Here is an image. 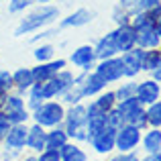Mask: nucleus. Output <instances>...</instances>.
<instances>
[{"label": "nucleus", "instance_id": "f257e3e1", "mask_svg": "<svg viewBox=\"0 0 161 161\" xmlns=\"http://www.w3.org/2000/svg\"><path fill=\"white\" fill-rule=\"evenodd\" d=\"M61 19V6L57 4H35L29 10L23 12V19H19L12 37H25L41 31L45 27H51Z\"/></svg>", "mask_w": 161, "mask_h": 161}, {"label": "nucleus", "instance_id": "f03ea898", "mask_svg": "<svg viewBox=\"0 0 161 161\" xmlns=\"http://www.w3.org/2000/svg\"><path fill=\"white\" fill-rule=\"evenodd\" d=\"M61 126L65 129L69 141L75 143H88V112L86 102H78L65 106V116H63Z\"/></svg>", "mask_w": 161, "mask_h": 161}, {"label": "nucleus", "instance_id": "7ed1b4c3", "mask_svg": "<svg viewBox=\"0 0 161 161\" xmlns=\"http://www.w3.org/2000/svg\"><path fill=\"white\" fill-rule=\"evenodd\" d=\"M65 116V104L61 100H45L41 106L31 110V120L43 129H53L63 122Z\"/></svg>", "mask_w": 161, "mask_h": 161}, {"label": "nucleus", "instance_id": "20e7f679", "mask_svg": "<svg viewBox=\"0 0 161 161\" xmlns=\"http://www.w3.org/2000/svg\"><path fill=\"white\" fill-rule=\"evenodd\" d=\"M0 112L8 118L10 125H23V122L31 120V110L27 108V102H25V96L16 94V92H8L6 98H4L2 110Z\"/></svg>", "mask_w": 161, "mask_h": 161}, {"label": "nucleus", "instance_id": "39448f33", "mask_svg": "<svg viewBox=\"0 0 161 161\" xmlns=\"http://www.w3.org/2000/svg\"><path fill=\"white\" fill-rule=\"evenodd\" d=\"M74 75H75V69H71V67H63V69L57 71V74H55L51 80L39 84L43 98H45V100H59L63 92H65L67 88L71 86V82H74Z\"/></svg>", "mask_w": 161, "mask_h": 161}, {"label": "nucleus", "instance_id": "423d86ee", "mask_svg": "<svg viewBox=\"0 0 161 161\" xmlns=\"http://www.w3.org/2000/svg\"><path fill=\"white\" fill-rule=\"evenodd\" d=\"M141 135L143 130L135 125H122L114 135V151L116 153H130V151H139L141 145Z\"/></svg>", "mask_w": 161, "mask_h": 161}, {"label": "nucleus", "instance_id": "0eeeda50", "mask_svg": "<svg viewBox=\"0 0 161 161\" xmlns=\"http://www.w3.org/2000/svg\"><path fill=\"white\" fill-rule=\"evenodd\" d=\"M116 110L120 112L122 120L126 122V125H135L139 126L141 130L147 129V118H145V106H143L141 102H139L137 98H126V100H120V102H116Z\"/></svg>", "mask_w": 161, "mask_h": 161}, {"label": "nucleus", "instance_id": "6e6552de", "mask_svg": "<svg viewBox=\"0 0 161 161\" xmlns=\"http://www.w3.org/2000/svg\"><path fill=\"white\" fill-rule=\"evenodd\" d=\"M92 71H94L106 86L118 84L120 80H125V71H122V63H120V57H118V55L116 57H108V59L96 61V65H94Z\"/></svg>", "mask_w": 161, "mask_h": 161}, {"label": "nucleus", "instance_id": "1a4fd4ad", "mask_svg": "<svg viewBox=\"0 0 161 161\" xmlns=\"http://www.w3.org/2000/svg\"><path fill=\"white\" fill-rule=\"evenodd\" d=\"M96 61L98 59L92 45H78L69 51V57H67V65H71V69L75 71H92Z\"/></svg>", "mask_w": 161, "mask_h": 161}, {"label": "nucleus", "instance_id": "9d476101", "mask_svg": "<svg viewBox=\"0 0 161 161\" xmlns=\"http://www.w3.org/2000/svg\"><path fill=\"white\" fill-rule=\"evenodd\" d=\"M116 106V96H114V90H102L100 94H96L94 98H90L86 102V112L88 118L94 116H106V114Z\"/></svg>", "mask_w": 161, "mask_h": 161}, {"label": "nucleus", "instance_id": "9b49d317", "mask_svg": "<svg viewBox=\"0 0 161 161\" xmlns=\"http://www.w3.org/2000/svg\"><path fill=\"white\" fill-rule=\"evenodd\" d=\"M143 55H145V49L141 47H133L130 51L118 55L122 63V71H125V80H137L143 74Z\"/></svg>", "mask_w": 161, "mask_h": 161}, {"label": "nucleus", "instance_id": "f8f14e48", "mask_svg": "<svg viewBox=\"0 0 161 161\" xmlns=\"http://www.w3.org/2000/svg\"><path fill=\"white\" fill-rule=\"evenodd\" d=\"M94 19H96V12L92 10V8L80 6V8H75V10H71L69 14H65L63 19H59L57 27H59V31H65V29H80V27L90 25Z\"/></svg>", "mask_w": 161, "mask_h": 161}, {"label": "nucleus", "instance_id": "ddd939ff", "mask_svg": "<svg viewBox=\"0 0 161 161\" xmlns=\"http://www.w3.org/2000/svg\"><path fill=\"white\" fill-rule=\"evenodd\" d=\"M112 35V41L116 45V51L118 55L125 53V51H130L133 47H137V31L133 29V25L126 23V25H118L110 31Z\"/></svg>", "mask_w": 161, "mask_h": 161}, {"label": "nucleus", "instance_id": "4468645a", "mask_svg": "<svg viewBox=\"0 0 161 161\" xmlns=\"http://www.w3.org/2000/svg\"><path fill=\"white\" fill-rule=\"evenodd\" d=\"M114 135H116V130L106 126V129H102L100 133H96L94 137L88 139V145H90V149L94 151L96 155L108 157L110 153H114Z\"/></svg>", "mask_w": 161, "mask_h": 161}, {"label": "nucleus", "instance_id": "2eb2a0df", "mask_svg": "<svg viewBox=\"0 0 161 161\" xmlns=\"http://www.w3.org/2000/svg\"><path fill=\"white\" fill-rule=\"evenodd\" d=\"M161 96V82H155V80L147 78L137 82L135 86V98L143 104V106H149V104L157 102Z\"/></svg>", "mask_w": 161, "mask_h": 161}, {"label": "nucleus", "instance_id": "dca6fc26", "mask_svg": "<svg viewBox=\"0 0 161 161\" xmlns=\"http://www.w3.org/2000/svg\"><path fill=\"white\" fill-rule=\"evenodd\" d=\"M63 67H67V59L65 57H55L51 61L33 65L31 71H33V78H35V84H43V82H47V80H51L57 71L63 69Z\"/></svg>", "mask_w": 161, "mask_h": 161}, {"label": "nucleus", "instance_id": "f3484780", "mask_svg": "<svg viewBox=\"0 0 161 161\" xmlns=\"http://www.w3.org/2000/svg\"><path fill=\"white\" fill-rule=\"evenodd\" d=\"M27 130H29V122L23 125H10L8 133L4 135V139L0 141V145L6 149H14L25 153V143H27Z\"/></svg>", "mask_w": 161, "mask_h": 161}, {"label": "nucleus", "instance_id": "a211bd4d", "mask_svg": "<svg viewBox=\"0 0 161 161\" xmlns=\"http://www.w3.org/2000/svg\"><path fill=\"white\" fill-rule=\"evenodd\" d=\"M135 31H137V47L157 49L161 45V25H147Z\"/></svg>", "mask_w": 161, "mask_h": 161}, {"label": "nucleus", "instance_id": "6ab92c4d", "mask_svg": "<svg viewBox=\"0 0 161 161\" xmlns=\"http://www.w3.org/2000/svg\"><path fill=\"white\" fill-rule=\"evenodd\" d=\"M25 149H27L29 153H35V155L47 149V129L35 125V122H33V125H29Z\"/></svg>", "mask_w": 161, "mask_h": 161}, {"label": "nucleus", "instance_id": "aec40b11", "mask_svg": "<svg viewBox=\"0 0 161 161\" xmlns=\"http://www.w3.org/2000/svg\"><path fill=\"white\" fill-rule=\"evenodd\" d=\"M33 84H35V78H33L31 67L23 65V67H16V69L12 71V92L25 96Z\"/></svg>", "mask_w": 161, "mask_h": 161}, {"label": "nucleus", "instance_id": "412c9836", "mask_svg": "<svg viewBox=\"0 0 161 161\" xmlns=\"http://www.w3.org/2000/svg\"><path fill=\"white\" fill-rule=\"evenodd\" d=\"M106 84L94 74V71H84V78H82V94L84 100H90L94 98L96 94H100L102 90H106Z\"/></svg>", "mask_w": 161, "mask_h": 161}, {"label": "nucleus", "instance_id": "4be33fe9", "mask_svg": "<svg viewBox=\"0 0 161 161\" xmlns=\"http://www.w3.org/2000/svg\"><path fill=\"white\" fill-rule=\"evenodd\" d=\"M141 147L145 151V155L161 153V129H149L147 126L141 135Z\"/></svg>", "mask_w": 161, "mask_h": 161}, {"label": "nucleus", "instance_id": "5701e85b", "mask_svg": "<svg viewBox=\"0 0 161 161\" xmlns=\"http://www.w3.org/2000/svg\"><path fill=\"white\" fill-rule=\"evenodd\" d=\"M59 157H61V161H88L90 159L86 149L82 147V143H75V141H67L59 149Z\"/></svg>", "mask_w": 161, "mask_h": 161}, {"label": "nucleus", "instance_id": "b1692460", "mask_svg": "<svg viewBox=\"0 0 161 161\" xmlns=\"http://www.w3.org/2000/svg\"><path fill=\"white\" fill-rule=\"evenodd\" d=\"M92 47H94V53H96V59H98V61H100V59H108V57H116V55H118L116 45H114L110 33L102 35L94 45H92Z\"/></svg>", "mask_w": 161, "mask_h": 161}, {"label": "nucleus", "instance_id": "393cba45", "mask_svg": "<svg viewBox=\"0 0 161 161\" xmlns=\"http://www.w3.org/2000/svg\"><path fill=\"white\" fill-rule=\"evenodd\" d=\"M67 141H69V137H67L65 129H63L61 125H59V126H53V129H47V149L59 151Z\"/></svg>", "mask_w": 161, "mask_h": 161}, {"label": "nucleus", "instance_id": "a878e982", "mask_svg": "<svg viewBox=\"0 0 161 161\" xmlns=\"http://www.w3.org/2000/svg\"><path fill=\"white\" fill-rule=\"evenodd\" d=\"M55 51H57V47H55L53 43L43 41V43H37L35 45V49H33V57H35L37 63H45V61L55 59Z\"/></svg>", "mask_w": 161, "mask_h": 161}, {"label": "nucleus", "instance_id": "bb28decb", "mask_svg": "<svg viewBox=\"0 0 161 161\" xmlns=\"http://www.w3.org/2000/svg\"><path fill=\"white\" fill-rule=\"evenodd\" d=\"M135 86H137V80H120L114 88V96H116V102L126 98H133L135 96Z\"/></svg>", "mask_w": 161, "mask_h": 161}, {"label": "nucleus", "instance_id": "cd10ccee", "mask_svg": "<svg viewBox=\"0 0 161 161\" xmlns=\"http://www.w3.org/2000/svg\"><path fill=\"white\" fill-rule=\"evenodd\" d=\"M161 67V51L157 49H145V55H143V71H153Z\"/></svg>", "mask_w": 161, "mask_h": 161}, {"label": "nucleus", "instance_id": "c85d7f7f", "mask_svg": "<svg viewBox=\"0 0 161 161\" xmlns=\"http://www.w3.org/2000/svg\"><path fill=\"white\" fill-rule=\"evenodd\" d=\"M145 118H147L149 129H161V102L159 100L145 106Z\"/></svg>", "mask_w": 161, "mask_h": 161}, {"label": "nucleus", "instance_id": "c756f323", "mask_svg": "<svg viewBox=\"0 0 161 161\" xmlns=\"http://www.w3.org/2000/svg\"><path fill=\"white\" fill-rule=\"evenodd\" d=\"M59 27L57 25H51V27H45V29H41V31H37V33H33L31 37H29V43L31 45H37V43H43V41H47V39H53V37H57L59 35Z\"/></svg>", "mask_w": 161, "mask_h": 161}, {"label": "nucleus", "instance_id": "7c9ffc66", "mask_svg": "<svg viewBox=\"0 0 161 161\" xmlns=\"http://www.w3.org/2000/svg\"><path fill=\"white\" fill-rule=\"evenodd\" d=\"M8 14H23L33 6V0H8Z\"/></svg>", "mask_w": 161, "mask_h": 161}, {"label": "nucleus", "instance_id": "2f4dec72", "mask_svg": "<svg viewBox=\"0 0 161 161\" xmlns=\"http://www.w3.org/2000/svg\"><path fill=\"white\" fill-rule=\"evenodd\" d=\"M0 92H12V71L6 67H0Z\"/></svg>", "mask_w": 161, "mask_h": 161}, {"label": "nucleus", "instance_id": "473e14b6", "mask_svg": "<svg viewBox=\"0 0 161 161\" xmlns=\"http://www.w3.org/2000/svg\"><path fill=\"white\" fill-rule=\"evenodd\" d=\"M106 125L110 126V129H114V130H118L122 125H125V120H122V116H120V112L116 110V106L106 114Z\"/></svg>", "mask_w": 161, "mask_h": 161}, {"label": "nucleus", "instance_id": "72a5a7b5", "mask_svg": "<svg viewBox=\"0 0 161 161\" xmlns=\"http://www.w3.org/2000/svg\"><path fill=\"white\" fill-rule=\"evenodd\" d=\"M106 161H141L139 151H130V153H110Z\"/></svg>", "mask_w": 161, "mask_h": 161}, {"label": "nucleus", "instance_id": "f704fd0d", "mask_svg": "<svg viewBox=\"0 0 161 161\" xmlns=\"http://www.w3.org/2000/svg\"><path fill=\"white\" fill-rule=\"evenodd\" d=\"M116 6L120 8V10H125L129 16H133L135 12H139V2L137 0H118Z\"/></svg>", "mask_w": 161, "mask_h": 161}, {"label": "nucleus", "instance_id": "c9c22d12", "mask_svg": "<svg viewBox=\"0 0 161 161\" xmlns=\"http://www.w3.org/2000/svg\"><path fill=\"white\" fill-rule=\"evenodd\" d=\"M110 19L114 20V25H116V27H118V25H126V23H130V16L126 14L125 10H120L118 6H114V8H112V12H110Z\"/></svg>", "mask_w": 161, "mask_h": 161}, {"label": "nucleus", "instance_id": "e433bc0d", "mask_svg": "<svg viewBox=\"0 0 161 161\" xmlns=\"http://www.w3.org/2000/svg\"><path fill=\"white\" fill-rule=\"evenodd\" d=\"M35 157H37V161H61L59 151H55V149H45L41 153H37Z\"/></svg>", "mask_w": 161, "mask_h": 161}, {"label": "nucleus", "instance_id": "4c0bfd02", "mask_svg": "<svg viewBox=\"0 0 161 161\" xmlns=\"http://www.w3.org/2000/svg\"><path fill=\"white\" fill-rule=\"evenodd\" d=\"M2 147V145H0ZM20 151H14V149H6V147H2V161H19L20 159Z\"/></svg>", "mask_w": 161, "mask_h": 161}, {"label": "nucleus", "instance_id": "58836bf2", "mask_svg": "<svg viewBox=\"0 0 161 161\" xmlns=\"http://www.w3.org/2000/svg\"><path fill=\"white\" fill-rule=\"evenodd\" d=\"M139 2V10H149L153 6H159L161 0H137Z\"/></svg>", "mask_w": 161, "mask_h": 161}, {"label": "nucleus", "instance_id": "ea45409f", "mask_svg": "<svg viewBox=\"0 0 161 161\" xmlns=\"http://www.w3.org/2000/svg\"><path fill=\"white\" fill-rule=\"evenodd\" d=\"M8 129H10V122H8V118L4 116L2 112H0V141H2L4 135L8 133Z\"/></svg>", "mask_w": 161, "mask_h": 161}, {"label": "nucleus", "instance_id": "a19ab883", "mask_svg": "<svg viewBox=\"0 0 161 161\" xmlns=\"http://www.w3.org/2000/svg\"><path fill=\"white\" fill-rule=\"evenodd\" d=\"M141 161H161V153H153V155H143Z\"/></svg>", "mask_w": 161, "mask_h": 161}, {"label": "nucleus", "instance_id": "79ce46f5", "mask_svg": "<svg viewBox=\"0 0 161 161\" xmlns=\"http://www.w3.org/2000/svg\"><path fill=\"white\" fill-rule=\"evenodd\" d=\"M149 78H151V80H155V82H161V67H159V69L149 71Z\"/></svg>", "mask_w": 161, "mask_h": 161}, {"label": "nucleus", "instance_id": "37998d69", "mask_svg": "<svg viewBox=\"0 0 161 161\" xmlns=\"http://www.w3.org/2000/svg\"><path fill=\"white\" fill-rule=\"evenodd\" d=\"M19 161H37V157H35V153H27V155H20V159Z\"/></svg>", "mask_w": 161, "mask_h": 161}, {"label": "nucleus", "instance_id": "c03bdc74", "mask_svg": "<svg viewBox=\"0 0 161 161\" xmlns=\"http://www.w3.org/2000/svg\"><path fill=\"white\" fill-rule=\"evenodd\" d=\"M55 0H33V4H53Z\"/></svg>", "mask_w": 161, "mask_h": 161}, {"label": "nucleus", "instance_id": "a18cd8bd", "mask_svg": "<svg viewBox=\"0 0 161 161\" xmlns=\"http://www.w3.org/2000/svg\"><path fill=\"white\" fill-rule=\"evenodd\" d=\"M4 98H6V94H4V92H0V110H2V104H4Z\"/></svg>", "mask_w": 161, "mask_h": 161}, {"label": "nucleus", "instance_id": "49530a36", "mask_svg": "<svg viewBox=\"0 0 161 161\" xmlns=\"http://www.w3.org/2000/svg\"><path fill=\"white\" fill-rule=\"evenodd\" d=\"M0 161H2V147H0Z\"/></svg>", "mask_w": 161, "mask_h": 161}, {"label": "nucleus", "instance_id": "de8ad7c7", "mask_svg": "<svg viewBox=\"0 0 161 161\" xmlns=\"http://www.w3.org/2000/svg\"><path fill=\"white\" fill-rule=\"evenodd\" d=\"M0 2H2V0H0Z\"/></svg>", "mask_w": 161, "mask_h": 161}]
</instances>
